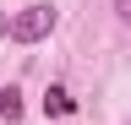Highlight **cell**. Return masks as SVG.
I'll return each instance as SVG.
<instances>
[{"instance_id":"1","label":"cell","mask_w":131,"mask_h":125,"mask_svg":"<svg viewBox=\"0 0 131 125\" xmlns=\"http://www.w3.org/2000/svg\"><path fill=\"white\" fill-rule=\"evenodd\" d=\"M55 22H60V11L49 6V0H33V6H22V11L11 17L6 38H16V44H38V38L55 33Z\"/></svg>"},{"instance_id":"2","label":"cell","mask_w":131,"mask_h":125,"mask_svg":"<svg viewBox=\"0 0 131 125\" xmlns=\"http://www.w3.org/2000/svg\"><path fill=\"white\" fill-rule=\"evenodd\" d=\"M71 109H77V98H71V92H66L60 82H55V87L44 92V114H49V120H66V114H71Z\"/></svg>"},{"instance_id":"3","label":"cell","mask_w":131,"mask_h":125,"mask_svg":"<svg viewBox=\"0 0 131 125\" xmlns=\"http://www.w3.org/2000/svg\"><path fill=\"white\" fill-rule=\"evenodd\" d=\"M0 120H6V125L22 120V92H16V87H0Z\"/></svg>"},{"instance_id":"4","label":"cell","mask_w":131,"mask_h":125,"mask_svg":"<svg viewBox=\"0 0 131 125\" xmlns=\"http://www.w3.org/2000/svg\"><path fill=\"white\" fill-rule=\"evenodd\" d=\"M115 17H120V22L131 27V0H115Z\"/></svg>"}]
</instances>
